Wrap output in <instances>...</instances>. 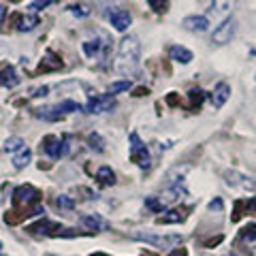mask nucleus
I'll list each match as a JSON object with an SVG mask.
<instances>
[{"instance_id": "f257e3e1", "label": "nucleus", "mask_w": 256, "mask_h": 256, "mask_svg": "<svg viewBox=\"0 0 256 256\" xmlns=\"http://www.w3.org/2000/svg\"><path fill=\"white\" fill-rule=\"evenodd\" d=\"M139 58H141V43L139 38L130 34L126 36L118 47V56H116V70L122 75H130L134 68L139 66Z\"/></svg>"}, {"instance_id": "f03ea898", "label": "nucleus", "mask_w": 256, "mask_h": 256, "mask_svg": "<svg viewBox=\"0 0 256 256\" xmlns=\"http://www.w3.org/2000/svg\"><path fill=\"white\" fill-rule=\"evenodd\" d=\"M38 201H41V192H38L34 186H30V184H24V186L15 188V192H13V207L20 210L22 216L45 214V210Z\"/></svg>"}, {"instance_id": "7ed1b4c3", "label": "nucleus", "mask_w": 256, "mask_h": 256, "mask_svg": "<svg viewBox=\"0 0 256 256\" xmlns=\"http://www.w3.org/2000/svg\"><path fill=\"white\" fill-rule=\"evenodd\" d=\"M130 239H137V242H143L148 246H154V248H162V250H166V248H173L182 244V235H160V233H143V230H134V233H130Z\"/></svg>"}, {"instance_id": "20e7f679", "label": "nucleus", "mask_w": 256, "mask_h": 256, "mask_svg": "<svg viewBox=\"0 0 256 256\" xmlns=\"http://www.w3.org/2000/svg\"><path fill=\"white\" fill-rule=\"evenodd\" d=\"M130 160L132 162H137L141 169H148L150 166V152L141 143L137 132H130Z\"/></svg>"}, {"instance_id": "39448f33", "label": "nucleus", "mask_w": 256, "mask_h": 256, "mask_svg": "<svg viewBox=\"0 0 256 256\" xmlns=\"http://www.w3.org/2000/svg\"><path fill=\"white\" fill-rule=\"evenodd\" d=\"M116 107V98L111 94H96L88 100V105L84 107L88 114H105V111H111Z\"/></svg>"}, {"instance_id": "423d86ee", "label": "nucleus", "mask_w": 256, "mask_h": 256, "mask_svg": "<svg viewBox=\"0 0 256 256\" xmlns=\"http://www.w3.org/2000/svg\"><path fill=\"white\" fill-rule=\"evenodd\" d=\"M235 32H237V22L230 18V20H224L218 28L214 30V34H212V41L216 45H226L230 43V38L235 36Z\"/></svg>"}, {"instance_id": "0eeeda50", "label": "nucleus", "mask_w": 256, "mask_h": 256, "mask_svg": "<svg viewBox=\"0 0 256 256\" xmlns=\"http://www.w3.org/2000/svg\"><path fill=\"white\" fill-rule=\"evenodd\" d=\"M41 148L50 158L58 160L60 156L66 154V139H58V137H54V134H47L41 143Z\"/></svg>"}, {"instance_id": "6e6552de", "label": "nucleus", "mask_w": 256, "mask_h": 256, "mask_svg": "<svg viewBox=\"0 0 256 256\" xmlns=\"http://www.w3.org/2000/svg\"><path fill=\"white\" fill-rule=\"evenodd\" d=\"M109 22H111V26H114L116 30L124 32L132 24V18H130V13L124 11V9H114V11L109 13Z\"/></svg>"}, {"instance_id": "1a4fd4ad", "label": "nucleus", "mask_w": 256, "mask_h": 256, "mask_svg": "<svg viewBox=\"0 0 256 256\" xmlns=\"http://www.w3.org/2000/svg\"><path fill=\"white\" fill-rule=\"evenodd\" d=\"M182 26L190 32H205L210 28V20H207L205 15H188V18L182 22Z\"/></svg>"}, {"instance_id": "9d476101", "label": "nucleus", "mask_w": 256, "mask_h": 256, "mask_svg": "<svg viewBox=\"0 0 256 256\" xmlns=\"http://www.w3.org/2000/svg\"><path fill=\"white\" fill-rule=\"evenodd\" d=\"M212 105L216 107V109H220V107H224V102H226L228 98H230V86L228 84H218L214 88V92H212Z\"/></svg>"}, {"instance_id": "9b49d317", "label": "nucleus", "mask_w": 256, "mask_h": 256, "mask_svg": "<svg viewBox=\"0 0 256 256\" xmlns=\"http://www.w3.org/2000/svg\"><path fill=\"white\" fill-rule=\"evenodd\" d=\"M28 230L32 235H62L58 224H54L50 220H41V222L32 224V226H28Z\"/></svg>"}, {"instance_id": "f8f14e48", "label": "nucleus", "mask_w": 256, "mask_h": 256, "mask_svg": "<svg viewBox=\"0 0 256 256\" xmlns=\"http://www.w3.org/2000/svg\"><path fill=\"white\" fill-rule=\"evenodd\" d=\"M237 9V0H212V11L220 18H228Z\"/></svg>"}, {"instance_id": "ddd939ff", "label": "nucleus", "mask_w": 256, "mask_h": 256, "mask_svg": "<svg viewBox=\"0 0 256 256\" xmlns=\"http://www.w3.org/2000/svg\"><path fill=\"white\" fill-rule=\"evenodd\" d=\"M20 84V75L13 66L0 68V88H15Z\"/></svg>"}, {"instance_id": "4468645a", "label": "nucleus", "mask_w": 256, "mask_h": 256, "mask_svg": "<svg viewBox=\"0 0 256 256\" xmlns=\"http://www.w3.org/2000/svg\"><path fill=\"white\" fill-rule=\"evenodd\" d=\"M18 30L20 32H30L38 26V18L34 13H26V15H18Z\"/></svg>"}, {"instance_id": "2eb2a0df", "label": "nucleus", "mask_w": 256, "mask_h": 256, "mask_svg": "<svg viewBox=\"0 0 256 256\" xmlns=\"http://www.w3.org/2000/svg\"><path fill=\"white\" fill-rule=\"evenodd\" d=\"M34 116L45 120V122H58V120H62V111L60 107H41L34 109Z\"/></svg>"}, {"instance_id": "dca6fc26", "label": "nucleus", "mask_w": 256, "mask_h": 256, "mask_svg": "<svg viewBox=\"0 0 256 256\" xmlns=\"http://www.w3.org/2000/svg\"><path fill=\"white\" fill-rule=\"evenodd\" d=\"M169 56H171V60L180 62V64H190L192 62V52L186 50V47H182V45H173L169 50Z\"/></svg>"}, {"instance_id": "f3484780", "label": "nucleus", "mask_w": 256, "mask_h": 256, "mask_svg": "<svg viewBox=\"0 0 256 256\" xmlns=\"http://www.w3.org/2000/svg\"><path fill=\"white\" fill-rule=\"evenodd\" d=\"M226 184L228 186H242V188H254V184L252 182H248L250 178H246V175H242V173H237V171H228L226 175Z\"/></svg>"}, {"instance_id": "a211bd4d", "label": "nucleus", "mask_w": 256, "mask_h": 256, "mask_svg": "<svg viewBox=\"0 0 256 256\" xmlns=\"http://www.w3.org/2000/svg\"><path fill=\"white\" fill-rule=\"evenodd\" d=\"M96 180H98L102 186H114L116 184V173L111 171V166H100L98 173H96Z\"/></svg>"}, {"instance_id": "6ab92c4d", "label": "nucleus", "mask_w": 256, "mask_h": 256, "mask_svg": "<svg viewBox=\"0 0 256 256\" xmlns=\"http://www.w3.org/2000/svg\"><path fill=\"white\" fill-rule=\"evenodd\" d=\"M30 158H32V152L28 148H24L18 154H13V166L15 169H24V166L30 162Z\"/></svg>"}, {"instance_id": "aec40b11", "label": "nucleus", "mask_w": 256, "mask_h": 256, "mask_svg": "<svg viewBox=\"0 0 256 256\" xmlns=\"http://www.w3.org/2000/svg\"><path fill=\"white\" fill-rule=\"evenodd\" d=\"M24 148H26V141L22 137H11V139L4 141V152H9V154H18V152H22Z\"/></svg>"}, {"instance_id": "412c9836", "label": "nucleus", "mask_w": 256, "mask_h": 256, "mask_svg": "<svg viewBox=\"0 0 256 256\" xmlns=\"http://www.w3.org/2000/svg\"><path fill=\"white\" fill-rule=\"evenodd\" d=\"M244 244L248 246H256V224H248V226L242 230V235H239Z\"/></svg>"}, {"instance_id": "4be33fe9", "label": "nucleus", "mask_w": 256, "mask_h": 256, "mask_svg": "<svg viewBox=\"0 0 256 256\" xmlns=\"http://www.w3.org/2000/svg\"><path fill=\"white\" fill-rule=\"evenodd\" d=\"M190 105H188V109L190 111H194V109H198L201 107V102H203V98H205V92L203 90H190Z\"/></svg>"}, {"instance_id": "5701e85b", "label": "nucleus", "mask_w": 256, "mask_h": 256, "mask_svg": "<svg viewBox=\"0 0 256 256\" xmlns=\"http://www.w3.org/2000/svg\"><path fill=\"white\" fill-rule=\"evenodd\" d=\"M88 143H90V148L96 150V152H102V150H105V143H102V139H100L98 132H90V134H88Z\"/></svg>"}, {"instance_id": "b1692460", "label": "nucleus", "mask_w": 256, "mask_h": 256, "mask_svg": "<svg viewBox=\"0 0 256 256\" xmlns=\"http://www.w3.org/2000/svg\"><path fill=\"white\" fill-rule=\"evenodd\" d=\"M150 9H154L156 13H166L169 11V0H148Z\"/></svg>"}, {"instance_id": "393cba45", "label": "nucleus", "mask_w": 256, "mask_h": 256, "mask_svg": "<svg viewBox=\"0 0 256 256\" xmlns=\"http://www.w3.org/2000/svg\"><path fill=\"white\" fill-rule=\"evenodd\" d=\"M84 52H86V56H90L92 58V56H96L100 52V41H96V38L94 41H86L84 43Z\"/></svg>"}, {"instance_id": "a878e982", "label": "nucleus", "mask_w": 256, "mask_h": 256, "mask_svg": "<svg viewBox=\"0 0 256 256\" xmlns=\"http://www.w3.org/2000/svg\"><path fill=\"white\" fill-rule=\"evenodd\" d=\"M126 90H130V82H116V84H111L109 86V94L114 96V94H118V92H126Z\"/></svg>"}, {"instance_id": "bb28decb", "label": "nucleus", "mask_w": 256, "mask_h": 256, "mask_svg": "<svg viewBox=\"0 0 256 256\" xmlns=\"http://www.w3.org/2000/svg\"><path fill=\"white\" fill-rule=\"evenodd\" d=\"M56 205L62 207V210H73V207H75V201H73V198H70V196L62 194V196L56 198Z\"/></svg>"}, {"instance_id": "cd10ccee", "label": "nucleus", "mask_w": 256, "mask_h": 256, "mask_svg": "<svg viewBox=\"0 0 256 256\" xmlns=\"http://www.w3.org/2000/svg\"><path fill=\"white\" fill-rule=\"evenodd\" d=\"M52 4V0H32L30 2V13H36V11H41V9H45V6H50Z\"/></svg>"}, {"instance_id": "c85d7f7f", "label": "nucleus", "mask_w": 256, "mask_h": 256, "mask_svg": "<svg viewBox=\"0 0 256 256\" xmlns=\"http://www.w3.org/2000/svg\"><path fill=\"white\" fill-rule=\"evenodd\" d=\"M84 224L90 230H94V233L100 228V222H98V218H94V216H84Z\"/></svg>"}, {"instance_id": "c756f323", "label": "nucleus", "mask_w": 256, "mask_h": 256, "mask_svg": "<svg viewBox=\"0 0 256 256\" xmlns=\"http://www.w3.org/2000/svg\"><path fill=\"white\" fill-rule=\"evenodd\" d=\"M171 216H162V218H158V222H164V224H169V222H182L186 216H180V212H169Z\"/></svg>"}, {"instance_id": "7c9ffc66", "label": "nucleus", "mask_w": 256, "mask_h": 256, "mask_svg": "<svg viewBox=\"0 0 256 256\" xmlns=\"http://www.w3.org/2000/svg\"><path fill=\"white\" fill-rule=\"evenodd\" d=\"M60 111H64V114H70V111H79L82 107L77 105V102H73V100H64V102H60Z\"/></svg>"}, {"instance_id": "2f4dec72", "label": "nucleus", "mask_w": 256, "mask_h": 256, "mask_svg": "<svg viewBox=\"0 0 256 256\" xmlns=\"http://www.w3.org/2000/svg\"><path fill=\"white\" fill-rule=\"evenodd\" d=\"M70 13L79 15V18H86V15H90V9L86 4H75V6H70Z\"/></svg>"}, {"instance_id": "473e14b6", "label": "nucleus", "mask_w": 256, "mask_h": 256, "mask_svg": "<svg viewBox=\"0 0 256 256\" xmlns=\"http://www.w3.org/2000/svg\"><path fill=\"white\" fill-rule=\"evenodd\" d=\"M146 205L150 207V210H154V212H162V207H164V203H158L154 196H150V198H146Z\"/></svg>"}, {"instance_id": "72a5a7b5", "label": "nucleus", "mask_w": 256, "mask_h": 256, "mask_svg": "<svg viewBox=\"0 0 256 256\" xmlns=\"http://www.w3.org/2000/svg\"><path fill=\"white\" fill-rule=\"evenodd\" d=\"M47 92H50V88H47V86H43V88H36V90H34V94H32V96H36V98H38V96H45Z\"/></svg>"}, {"instance_id": "f704fd0d", "label": "nucleus", "mask_w": 256, "mask_h": 256, "mask_svg": "<svg viewBox=\"0 0 256 256\" xmlns=\"http://www.w3.org/2000/svg\"><path fill=\"white\" fill-rule=\"evenodd\" d=\"M210 210H218V212L222 210V201H220V198H216V201L210 203Z\"/></svg>"}, {"instance_id": "c9c22d12", "label": "nucleus", "mask_w": 256, "mask_h": 256, "mask_svg": "<svg viewBox=\"0 0 256 256\" xmlns=\"http://www.w3.org/2000/svg\"><path fill=\"white\" fill-rule=\"evenodd\" d=\"M4 18H6V9H4V6H2V4H0V24H2V22H4Z\"/></svg>"}, {"instance_id": "e433bc0d", "label": "nucleus", "mask_w": 256, "mask_h": 256, "mask_svg": "<svg viewBox=\"0 0 256 256\" xmlns=\"http://www.w3.org/2000/svg\"><path fill=\"white\" fill-rule=\"evenodd\" d=\"M143 94H148V88L146 90H143V88H137V90H134V96H143Z\"/></svg>"}, {"instance_id": "4c0bfd02", "label": "nucleus", "mask_w": 256, "mask_h": 256, "mask_svg": "<svg viewBox=\"0 0 256 256\" xmlns=\"http://www.w3.org/2000/svg\"><path fill=\"white\" fill-rule=\"evenodd\" d=\"M171 256H188V254H186V250H175V252H171Z\"/></svg>"}, {"instance_id": "58836bf2", "label": "nucleus", "mask_w": 256, "mask_h": 256, "mask_svg": "<svg viewBox=\"0 0 256 256\" xmlns=\"http://www.w3.org/2000/svg\"><path fill=\"white\" fill-rule=\"evenodd\" d=\"M92 256H107V254H102V252H96V254H92Z\"/></svg>"}, {"instance_id": "ea45409f", "label": "nucleus", "mask_w": 256, "mask_h": 256, "mask_svg": "<svg viewBox=\"0 0 256 256\" xmlns=\"http://www.w3.org/2000/svg\"><path fill=\"white\" fill-rule=\"evenodd\" d=\"M0 250H2V242H0Z\"/></svg>"}]
</instances>
